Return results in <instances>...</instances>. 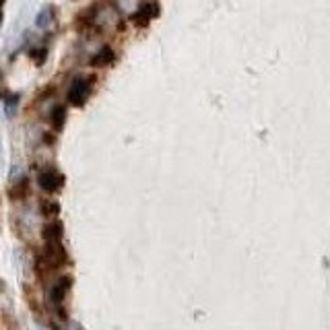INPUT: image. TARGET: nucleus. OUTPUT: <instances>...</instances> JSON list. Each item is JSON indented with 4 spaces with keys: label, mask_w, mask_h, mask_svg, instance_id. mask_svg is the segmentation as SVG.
Wrapping results in <instances>:
<instances>
[{
    "label": "nucleus",
    "mask_w": 330,
    "mask_h": 330,
    "mask_svg": "<svg viewBox=\"0 0 330 330\" xmlns=\"http://www.w3.org/2000/svg\"><path fill=\"white\" fill-rule=\"evenodd\" d=\"M91 85H93V79H85V77H77L73 83H70V89H68V101L73 105H83L91 93Z\"/></svg>",
    "instance_id": "obj_1"
},
{
    "label": "nucleus",
    "mask_w": 330,
    "mask_h": 330,
    "mask_svg": "<svg viewBox=\"0 0 330 330\" xmlns=\"http://www.w3.org/2000/svg\"><path fill=\"white\" fill-rule=\"evenodd\" d=\"M159 17V5L157 3H145L136 13L130 15V21L136 25V27H147L151 23V19Z\"/></svg>",
    "instance_id": "obj_2"
},
{
    "label": "nucleus",
    "mask_w": 330,
    "mask_h": 330,
    "mask_svg": "<svg viewBox=\"0 0 330 330\" xmlns=\"http://www.w3.org/2000/svg\"><path fill=\"white\" fill-rule=\"evenodd\" d=\"M37 182H39V186L45 190V192H56V190H60L62 188V184H64V178L58 174V172H54V170H48V172H43V174H39V178H37Z\"/></svg>",
    "instance_id": "obj_3"
},
{
    "label": "nucleus",
    "mask_w": 330,
    "mask_h": 330,
    "mask_svg": "<svg viewBox=\"0 0 330 330\" xmlns=\"http://www.w3.org/2000/svg\"><path fill=\"white\" fill-rule=\"evenodd\" d=\"M70 277H64V279H60L56 285H54L52 289H50V299H52V303L54 305H62V301L66 299V293H68V289H70Z\"/></svg>",
    "instance_id": "obj_4"
},
{
    "label": "nucleus",
    "mask_w": 330,
    "mask_h": 330,
    "mask_svg": "<svg viewBox=\"0 0 330 330\" xmlns=\"http://www.w3.org/2000/svg\"><path fill=\"white\" fill-rule=\"evenodd\" d=\"M114 58H116V52L109 48V45H105V48H101L95 56L91 58V66H95V68H99V66H107V64H112L114 62Z\"/></svg>",
    "instance_id": "obj_5"
},
{
    "label": "nucleus",
    "mask_w": 330,
    "mask_h": 330,
    "mask_svg": "<svg viewBox=\"0 0 330 330\" xmlns=\"http://www.w3.org/2000/svg\"><path fill=\"white\" fill-rule=\"evenodd\" d=\"M43 235L48 240V244H60L62 240V223L60 221H50V225H45Z\"/></svg>",
    "instance_id": "obj_6"
},
{
    "label": "nucleus",
    "mask_w": 330,
    "mask_h": 330,
    "mask_svg": "<svg viewBox=\"0 0 330 330\" xmlns=\"http://www.w3.org/2000/svg\"><path fill=\"white\" fill-rule=\"evenodd\" d=\"M50 120H52V126L56 128V130H62L64 122H66V107L64 105H56L52 109V114H50Z\"/></svg>",
    "instance_id": "obj_7"
},
{
    "label": "nucleus",
    "mask_w": 330,
    "mask_h": 330,
    "mask_svg": "<svg viewBox=\"0 0 330 330\" xmlns=\"http://www.w3.org/2000/svg\"><path fill=\"white\" fill-rule=\"evenodd\" d=\"M50 23H52V9H43V11L37 15L35 25H37V27H48Z\"/></svg>",
    "instance_id": "obj_8"
},
{
    "label": "nucleus",
    "mask_w": 330,
    "mask_h": 330,
    "mask_svg": "<svg viewBox=\"0 0 330 330\" xmlns=\"http://www.w3.org/2000/svg\"><path fill=\"white\" fill-rule=\"evenodd\" d=\"M29 56L35 58L37 64H43V60H45V56H48V50H45V48H35V50L29 52Z\"/></svg>",
    "instance_id": "obj_9"
},
{
    "label": "nucleus",
    "mask_w": 330,
    "mask_h": 330,
    "mask_svg": "<svg viewBox=\"0 0 330 330\" xmlns=\"http://www.w3.org/2000/svg\"><path fill=\"white\" fill-rule=\"evenodd\" d=\"M41 210H43V215H50V217L54 219V217H56V215H58V210H60V206H58L56 202H52V204H50V202H43V204H41Z\"/></svg>",
    "instance_id": "obj_10"
},
{
    "label": "nucleus",
    "mask_w": 330,
    "mask_h": 330,
    "mask_svg": "<svg viewBox=\"0 0 330 330\" xmlns=\"http://www.w3.org/2000/svg\"><path fill=\"white\" fill-rule=\"evenodd\" d=\"M0 21H3V11H0Z\"/></svg>",
    "instance_id": "obj_11"
},
{
    "label": "nucleus",
    "mask_w": 330,
    "mask_h": 330,
    "mask_svg": "<svg viewBox=\"0 0 330 330\" xmlns=\"http://www.w3.org/2000/svg\"><path fill=\"white\" fill-rule=\"evenodd\" d=\"M3 3H5V0H0V7H3Z\"/></svg>",
    "instance_id": "obj_12"
}]
</instances>
